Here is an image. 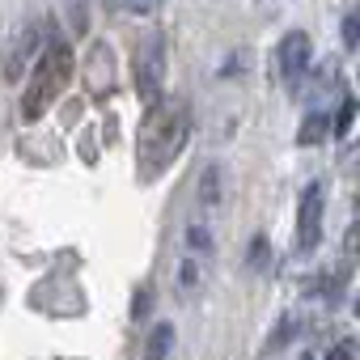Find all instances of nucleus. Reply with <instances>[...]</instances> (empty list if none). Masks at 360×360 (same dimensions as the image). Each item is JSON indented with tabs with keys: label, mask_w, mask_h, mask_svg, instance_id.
Listing matches in <instances>:
<instances>
[{
	"label": "nucleus",
	"mask_w": 360,
	"mask_h": 360,
	"mask_svg": "<svg viewBox=\"0 0 360 360\" xmlns=\"http://www.w3.org/2000/svg\"><path fill=\"white\" fill-rule=\"evenodd\" d=\"M169 352H174V326L157 322L153 335H148V343H144V360H169Z\"/></svg>",
	"instance_id": "obj_8"
},
{
	"label": "nucleus",
	"mask_w": 360,
	"mask_h": 360,
	"mask_svg": "<svg viewBox=\"0 0 360 360\" xmlns=\"http://www.w3.org/2000/svg\"><path fill=\"white\" fill-rule=\"evenodd\" d=\"M326 136H330V119L322 110H309L305 123H301V131H297V144H322Z\"/></svg>",
	"instance_id": "obj_9"
},
{
	"label": "nucleus",
	"mask_w": 360,
	"mask_h": 360,
	"mask_svg": "<svg viewBox=\"0 0 360 360\" xmlns=\"http://www.w3.org/2000/svg\"><path fill=\"white\" fill-rule=\"evenodd\" d=\"M161 81H165V39L157 30H148L136 47V89L153 102V98H161Z\"/></svg>",
	"instance_id": "obj_3"
},
{
	"label": "nucleus",
	"mask_w": 360,
	"mask_h": 360,
	"mask_svg": "<svg viewBox=\"0 0 360 360\" xmlns=\"http://www.w3.org/2000/svg\"><path fill=\"white\" fill-rule=\"evenodd\" d=\"M250 271H267L271 267V242L267 238H250V259H246Z\"/></svg>",
	"instance_id": "obj_11"
},
{
	"label": "nucleus",
	"mask_w": 360,
	"mask_h": 360,
	"mask_svg": "<svg viewBox=\"0 0 360 360\" xmlns=\"http://www.w3.org/2000/svg\"><path fill=\"white\" fill-rule=\"evenodd\" d=\"M195 284V263H183V288Z\"/></svg>",
	"instance_id": "obj_18"
},
{
	"label": "nucleus",
	"mask_w": 360,
	"mask_h": 360,
	"mask_svg": "<svg viewBox=\"0 0 360 360\" xmlns=\"http://www.w3.org/2000/svg\"><path fill=\"white\" fill-rule=\"evenodd\" d=\"M187 242H191L195 250H208V233H204L200 225H195V229H187Z\"/></svg>",
	"instance_id": "obj_16"
},
{
	"label": "nucleus",
	"mask_w": 360,
	"mask_h": 360,
	"mask_svg": "<svg viewBox=\"0 0 360 360\" xmlns=\"http://www.w3.org/2000/svg\"><path fill=\"white\" fill-rule=\"evenodd\" d=\"M161 5H165V0H106V9H110V13H136V18L157 13Z\"/></svg>",
	"instance_id": "obj_10"
},
{
	"label": "nucleus",
	"mask_w": 360,
	"mask_h": 360,
	"mask_svg": "<svg viewBox=\"0 0 360 360\" xmlns=\"http://www.w3.org/2000/svg\"><path fill=\"white\" fill-rule=\"evenodd\" d=\"M85 85L94 98H110L115 94V56H110V43H94L89 56H85Z\"/></svg>",
	"instance_id": "obj_6"
},
{
	"label": "nucleus",
	"mask_w": 360,
	"mask_h": 360,
	"mask_svg": "<svg viewBox=\"0 0 360 360\" xmlns=\"http://www.w3.org/2000/svg\"><path fill=\"white\" fill-rule=\"evenodd\" d=\"M322 183H309L305 195H301V208H297V246L301 250H314L318 238H322Z\"/></svg>",
	"instance_id": "obj_5"
},
{
	"label": "nucleus",
	"mask_w": 360,
	"mask_h": 360,
	"mask_svg": "<svg viewBox=\"0 0 360 360\" xmlns=\"http://www.w3.org/2000/svg\"><path fill=\"white\" fill-rule=\"evenodd\" d=\"M144 309H148V288H140V297H136V318H144Z\"/></svg>",
	"instance_id": "obj_17"
},
{
	"label": "nucleus",
	"mask_w": 360,
	"mask_h": 360,
	"mask_svg": "<svg viewBox=\"0 0 360 360\" xmlns=\"http://www.w3.org/2000/svg\"><path fill=\"white\" fill-rule=\"evenodd\" d=\"M68 77H72V47L64 39H51L43 47L39 64H34V77H30L26 94H22V119L26 123L43 119V110L60 98V89L68 85Z\"/></svg>",
	"instance_id": "obj_2"
},
{
	"label": "nucleus",
	"mask_w": 360,
	"mask_h": 360,
	"mask_svg": "<svg viewBox=\"0 0 360 360\" xmlns=\"http://www.w3.org/2000/svg\"><path fill=\"white\" fill-rule=\"evenodd\" d=\"M34 47H39V34H34V30H26V34L13 43V51H9V64H5V77H9V81H18V77H22V68L30 64Z\"/></svg>",
	"instance_id": "obj_7"
},
{
	"label": "nucleus",
	"mask_w": 360,
	"mask_h": 360,
	"mask_svg": "<svg viewBox=\"0 0 360 360\" xmlns=\"http://www.w3.org/2000/svg\"><path fill=\"white\" fill-rule=\"evenodd\" d=\"M352 356H356V343H352V339H343V343H339L326 360H352Z\"/></svg>",
	"instance_id": "obj_15"
},
{
	"label": "nucleus",
	"mask_w": 360,
	"mask_h": 360,
	"mask_svg": "<svg viewBox=\"0 0 360 360\" xmlns=\"http://www.w3.org/2000/svg\"><path fill=\"white\" fill-rule=\"evenodd\" d=\"M221 200V169H208L204 178H200V204H217Z\"/></svg>",
	"instance_id": "obj_12"
},
{
	"label": "nucleus",
	"mask_w": 360,
	"mask_h": 360,
	"mask_svg": "<svg viewBox=\"0 0 360 360\" xmlns=\"http://www.w3.org/2000/svg\"><path fill=\"white\" fill-rule=\"evenodd\" d=\"M356 43H360V18H356V13H347V18H343V47H347V51H356Z\"/></svg>",
	"instance_id": "obj_14"
},
{
	"label": "nucleus",
	"mask_w": 360,
	"mask_h": 360,
	"mask_svg": "<svg viewBox=\"0 0 360 360\" xmlns=\"http://www.w3.org/2000/svg\"><path fill=\"white\" fill-rule=\"evenodd\" d=\"M352 119H356V102H352V98H343V106H339V115H335V127H330V131H335V136H347V131H352Z\"/></svg>",
	"instance_id": "obj_13"
},
{
	"label": "nucleus",
	"mask_w": 360,
	"mask_h": 360,
	"mask_svg": "<svg viewBox=\"0 0 360 360\" xmlns=\"http://www.w3.org/2000/svg\"><path fill=\"white\" fill-rule=\"evenodd\" d=\"M309 56H314V47H309V34H305V30H288V34L280 39L276 64H280V77H284L288 94H301L305 72H309Z\"/></svg>",
	"instance_id": "obj_4"
},
{
	"label": "nucleus",
	"mask_w": 360,
	"mask_h": 360,
	"mask_svg": "<svg viewBox=\"0 0 360 360\" xmlns=\"http://www.w3.org/2000/svg\"><path fill=\"white\" fill-rule=\"evenodd\" d=\"M187 136H191L187 98H161L157 110H148V119L140 127V178L144 183L174 165V157L187 144Z\"/></svg>",
	"instance_id": "obj_1"
}]
</instances>
